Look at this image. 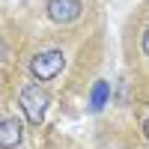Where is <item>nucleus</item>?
Returning a JSON list of instances; mask_svg holds the SVG:
<instances>
[{"mask_svg": "<svg viewBox=\"0 0 149 149\" xmlns=\"http://www.w3.org/2000/svg\"><path fill=\"white\" fill-rule=\"evenodd\" d=\"M140 48H143V54L149 57V24H146V30H143V39H140Z\"/></svg>", "mask_w": 149, "mask_h": 149, "instance_id": "nucleus-6", "label": "nucleus"}, {"mask_svg": "<svg viewBox=\"0 0 149 149\" xmlns=\"http://www.w3.org/2000/svg\"><path fill=\"white\" fill-rule=\"evenodd\" d=\"M107 102H110V84H107V81H95L93 90H90V110L98 113Z\"/></svg>", "mask_w": 149, "mask_h": 149, "instance_id": "nucleus-5", "label": "nucleus"}, {"mask_svg": "<svg viewBox=\"0 0 149 149\" xmlns=\"http://www.w3.org/2000/svg\"><path fill=\"white\" fill-rule=\"evenodd\" d=\"M66 66V57L63 51H57V48H48V51H39L33 60H30V74L36 81H54L60 72Z\"/></svg>", "mask_w": 149, "mask_h": 149, "instance_id": "nucleus-2", "label": "nucleus"}, {"mask_svg": "<svg viewBox=\"0 0 149 149\" xmlns=\"http://www.w3.org/2000/svg\"><path fill=\"white\" fill-rule=\"evenodd\" d=\"M48 18H51L54 24H72L74 18H81V0H48Z\"/></svg>", "mask_w": 149, "mask_h": 149, "instance_id": "nucleus-3", "label": "nucleus"}, {"mask_svg": "<svg viewBox=\"0 0 149 149\" xmlns=\"http://www.w3.org/2000/svg\"><path fill=\"white\" fill-rule=\"evenodd\" d=\"M143 131H146V137H149V119H146V122H143Z\"/></svg>", "mask_w": 149, "mask_h": 149, "instance_id": "nucleus-8", "label": "nucleus"}, {"mask_svg": "<svg viewBox=\"0 0 149 149\" xmlns=\"http://www.w3.org/2000/svg\"><path fill=\"white\" fill-rule=\"evenodd\" d=\"M6 54H9V51H6V42H3V36H0V63L6 60Z\"/></svg>", "mask_w": 149, "mask_h": 149, "instance_id": "nucleus-7", "label": "nucleus"}, {"mask_svg": "<svg viewBox=\"0 0 149 149\" xmlns=\"http://www.w3.org/2000/svg\"><path fill=\"white\" fill-rule=\"evenodd\" d=\"M18 102H21V107H24L27 122L39 128L42 119H45V110H48V95H45V90H42L39 84H27V86H21Z\"/></svg>", "mask_w": 149, "mask_h": 149, "instance_id": "nucleus-1", "label": "nucleus"}, {"mask_svg": "<svg viewBox=\"0 0 149 149\" xmlns=\"http://www.w3.org/2000/svg\"><path fill=\"white\" fill-rule=\"evenodd\" d=\"M21 134H24L21 119H15V116L0 119V149H15L21 143Z\"/></svg>", "mask_w": 149, "mask_h": 149, "instance_id": "nucleus-4", "label": "nucleus"}]
</instances>
